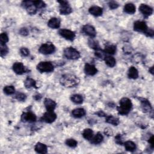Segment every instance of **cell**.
<instances>
[{"label":"cell","mask_w":154,"mask_h":154,"mask_svg":"<svg viewBox=\"0 0 154 154\" xmlns=\"http://www.w3.org/2000/svg\"><path fill=\"white\" fill-rule=\"evenodd\" d=\"M79 79L78 77L72 74H65L62 76L60 82L62 86L65 87H74L79 83Z\"/></svg>","instance_id":"6da1fadb"},{"label":"cell","mask_w":154,"mask_h":154,"mask_svg":"<svg viewBox=\"0 0 154 154\" xmlns=\"http://www.w3.org/2000/svg\"><path fill=\"white\" fill-rule=\"evenodd\" d=\"M120 105L117 107V110L119 114L126 115L131 111L133 104L131 101L127 98H123L119 102Z\"/></svg>","instance_id":"7a4b0ae2"},{"label":"cell","mask_w":154,"mask_h":154,"mask_svg":"<svg viewBox=\"0 0 154 154\" xmlns=\"http://www.w3.org/2000/svg\"><path fill=\"white\" fill-rule=\"evenodd\" d=\"M64 56L69 59V60H77L80 57V53L76 49L72 48V47H68L64 50L63 51Z\"/></svg>","instance_id":"3957f363"},{"label":"cell","mask_w":154,"mask_h":154,"mask_svg":"<svg viewBox=\"0 0 154 154\" xmlns=\"http://www.w3.org/2000/svg\"><path fill=\"white\" fill-rule=\"evenodd\" d=\"M37 69L40 73L51 72L54 71V67L50 62H41L37 65Z\"/></svg>","instance_id":"277c9868"},{"label":"cell","mask_w":154,"mask_h":154,"mask_svg":"<svg viewBox=\"0 0 154 154\" xmlns=\"http://www.w3.org/2000/svg\"><path fill=\"white\" fill-rule=\"evenodd\" d=\"M55 51V47L51 42H47L42 44L39 49L40 53L43 55H49L54 53Z\"/></svg>","instance_id":"5b68a950"},{"label":"cell","mask_w":154,"mask_h":154,"mask_svg":"<svg viewBox=\"0 0 154 154\" xmlns=\"http://www.w3.org/2000/svg\"><path fill=\"white\" fill-rule=\"evenodd\" d=\"M60 4V13L63 15H69L72 12V9L69 5V3L66 1H57Z\"/></svg>","instance_id":"8992f818"},{"label":"cell","mask_w":154,"mask_h":154,"mask_svg":"<svg viewBox=\"0 0 154 154\" xmlns=\"http://www.w3.org/2000/svg\"><path fill=\"white\" fill-rule=\"evenodd\" d=\"M148 29L149 28L148 27L146 23L144 21H137L134 23V30L136 31L143 33L144 34H146Z\"/></svg>","instance_id":"52a82bcc"},{"label":"cell","mask_w":154,"mask_h":154,"mask_svg":"<svg viewBox=\"0 0 154 154\" xmlns=\"http://www.w3.org/2000/svg\"><path fill=\"white\" fill-rule=\"evenodd\" d=\"M58 33L62 37L70 41H73L75 38V33L67 29H61L59 30Z\"/></svg>","instance_id":"ba28073f"},{"label":"cell","mask_w":154,"mask_h":154,"mask_svg":"<svg viewBox=\"0 0 154 154\" xmlns=\"http://www.w3.org/2000/svg\"><path fill=\"white\" fill-rule=\"evenodd\" d=\"M56 119L57 115L53 111H47L42 117V120L47 123H51L54 122Z\"/></svg>","instance_id":"9c48e42d"},{"label":"cell","mask_w":154,"mask_h":154,"mask_svg":"<svg viewBox=\"0 0 154 154\" xmlns=\"http://www.w3.org/2000/svg\"><path fill=\"white\" fill-rule=\"evenodd\" d=\"M13 70L15 74L18 75H22L28 72V70L21 62H16L13 65Z\"/></svg>","instance_id":"30bf717a"},{"label":"cell","mask_w":154,"mask_h":154,"mask_svg":"<svg viewBox=\"0 0 154 154\" xmlns=\"http://www.w3.org/2000/svg\"><path fill=\"white\" fill-rule=\"evenodd\" d=\"M37 117L31 112L23 113L21 116V121L23 122L33 123L36 121Z\"/></svg>","instance_id":"8fae6325"},{"label":"cell","mask_w":154,"mask_h":154,"mask_svg":"<svg viewBox=\"0 0 154 154\" xmlns=\"http://www.w3.org/2000/svg\"><path fill=\"white\" fill-rule=\"evenodd\" d=\"M139 11L145 17L148 18L153 13V9L151 7L145 4H141L139 7Z\"/></svg>","instance_id":"7c38bea8"},{"label":"cell","mask_w":154,"mask_h":154,"mask_svg":"<svg viewBox=\"0 0 154 154\" xmlns=\"http://www.w3.org/2000/svg\"><path fill=\"white\" fill-rule=\"evenodd\" d=\"M82 32L85 33L86 35H89L90 38H93L97 35V31L94 28L89 24H86L82 27Z\"/></svg>","instance_id":"4fadbf2b"},{"label":"cell","mask_w":154,"mask_h":154,"mask_svg":"<svg viewBox=\"0 0 154 154\" xmlns=\"http://www.w3.org/2000/svg\"><path fill=\"white\" fill-rule=\"evenodd\" d=\"M84 72L87 75L93 76L97 74L98 72V69L93 65L86 63L84 66Z\"/></svg>","instance_id":"5bb4252c"},{"label":"cell","mask_w":154,"mask_h":154,"mask_svg":"<svg viewBox=\"0 0 154 154\" xmlns=\"http://www.w3.org/2000/svg\"><path fill=\"white\" fill-rule=\"evenodd\" d=\"M44 104L47 111H54L57 105L55 102L50 98H46L45 99Z\"/></svg>","instance_id":"9a60e30c"},{"label":"cell","mask_w":154,"mask_h":154,"mask_svg":"<svg viewBox=\"0 0 154 154\" xmlns=\"http://www.w3.org/2000/svg\"><path fill=\"white\" fill-rule=\"evenodd\" d=\"M89 13L94 16H100L103 13V9L102 8L99 7V6H92L89 9Z\"/></svg>","instance_id":"2e32d148"},{"label":"cell","mask_w":154,"mask_h":154,"mask_svg":"<svg viewBox=\"0 0 154 154\" xmlns=\"http://www.w3.org/2000/svg\"><path fill=\"white\" fill-rule=\"evenodd\" d=\"M48 26L53 29H57L60 27V20L57 18H53L48 22Z\"/></svg>","instance_id":"e0dca14e"},{"label":"cell","mask_w":154,"mask_h":154,"mask_svg":"<svg viewBox=\"0 0 154 154\" xmlns=\"http://www.w3.org/2000/svg\"><path fill=\"white\" fill-rule=\"evenodd\" d=\"M34 149L35 151L38 153L45 154L48 152V148H47V146L45 144L40 143V142H39V143L35 145Z\"/></svg>","instance_id":"ac0fdd59"},{"label":"cell","mask_w":154,"mask_h":154,"mask_svg":"<svg viewBox=\"0 0 154 154\" xmlns=\"http://www.w3.org/2000/svg\"><path fill=\"white\" fill-rule=\"evenodd\" d=\"M128 77L129 78L136 79L138 77V72L137 69L133 66L129 67L128 72Z\"/></svg>","instance_id":"d6986e66"},{"label":"cell","mask_w":154,"mask_h":154,"mask_svg":"<svg viewBox=\"0 0 154 154\" xmlns=\"http://www.w3.org/2000/svg\"><path fill=\"white\" fill-rule=\"evenodd\" d=\"M140 101L141 102V107L144 111L148 112L152 110V106L150 102L147 99L144 98H140Z\"/></svg>","instance_id":"ffe728a7"},{"label":"cell","mask_w":154,"mask_h":154,"mask_svg":"<svg viewBox=\"0 0 154 154\" xmlns=\"http://www.w3.org/2000/svg\"><path fill=\"white\" fill-rule=\"evenodd\" d=\"M86 114V110L81 108L74 109L72 111V115L73 116V117L75 118H81L82 117L84 116Z\"/></svg>","instance_id":"44dd1931"},{"label":"cell","mask_w":154,"mask_h":154,"mask_svg":"<svg viewBox=\"0 0 154 154\" xmlns=\"http://www.w3.org/2000/svg\"><path fill=\"white\" fill-rule=\"evenodd\" d=\"M136 10V7L133 3H128L124 7V11L125 13L129 15H133L135 13Z\"/></svg>","instance_id":"7402d4cb"},{"label":"cell","mask_w":154,"mask_h":154,"mask_svg":"<svg viewBox=\"0 0 154 154\" xmlns=\"http://www.w3.org/2000/svg\"><path fill=\"white\" fill-rule=\"evenodd\" d=\"M106 121L105 122L111 124L114 126H117L119 124V120L118 118L114 117L112 115H110V116H106Z\"/></svg>","instance_id":"603a6c76"},{"label":"cell","mask_w":154,"mask_h":154,"mask_svg":"<svg viewBox=\"0 0 154 154\" xmlns=\"http://www.w3.org/2000/svg\"><path fill=\"white\" fill-rule=\"evenodd\" d=\"M24 85L27 89H31L32 87H34L37 89L36 86V82L33 78H31L30 77L27 78V79L24 81Z\"/></svg>","instance_id":"cb8c5ba5"},{"label":"cell","mask_w":154,"mask_h":154,"mask_svg":"<svg viewBox=\"0 0 154 154\" xmlns=\"http://www.w3.org/2000/svg\"><path fill=\"white\" fill-rule=\"evenodd\" d=\"M104 60H105V64L110 67H113L116 65V61L115 60V58L111 55L105 57Z\"/></svg>","instance_id":"d4e9b609"},{"label":"cell","mask_w":154,"mask_h":154,"mask_svg":"<svg viewBox=\"0 0 154 154\" xmlns=\"http://www.w3.org/2000/svg\"><path fill=\"white\" fill-rule=\"evenodd\" d=\"M125 149L129 152H134L136 149V145L131 141H127L124 143Z\"/></svg>","instance_id":"484cf974"},{"label":"cell","mask_w":154,"mask_h":154,"mask_svg":"<svg viewBox=\"0 0 154 154\" xmlns=\"http://www.w3.org/2000/svg\"><path fill=\"white\" fill-rule=\"evenodd\" d=\"M103 140H104V137L102 135V134L100 133H98L94 137H93V138H92L91 143L94 145H98L101 143L103 141Z\"/></svg>","instance_id":"4316f807"},{"label":"cell","mask_w":154,"mask_h":154,"mask_svg":"<svg viewBox=\"0 0 154 154\" xmlns=\"http://www.w3.org/2000/svg\"><path fill=\"white\" fill-rule=\"evenodd\" d=\"M82 136L87 140H91L93 137V132L92 130L90 128H87L84 130V131L82 132Z\"/></svg>","instance_id":"83f0119b"},{"label":"cell","mask_w":154,"mask_h":154,"mask_svg":"<svg viewBox=\"0 0 154 154\" xmlns=\"http://www.w3.org/2000/svg\"><path fill=\"white\" fill-rule=\"evenodd\" d=\"M104 53L113 55L116 52V46L113 45H109L105 47V49L103 51Z\"/></svg>","instance_id":"f1b7e54d"},{"label":"cell","mask_w":154,"mask_h":154,"mask_svg":"<svg viewBox=\"0 0 154 154\" xmlns=\"http://www.w3.org/2000/svg\"><path fill=\"white\" fill-rule=\"evenodd\" d=\"M70 99L73 102L77 104H81L83 102V98L80 94H73L72 96H71Z\"/></svg>","instance_id":"f546056e"},{"label":"cell","mask_w":154,"mask_h":154,"mask_svg":"<svg viewBox=\"0 0 154 154\" xmlns=\"http://www.w3.org/2000/svg\"><path fill=\"white\" fill-rule=\"evenodd\" d=\"M88 44L91 48H92L94 50H96V51L101 50H100V46H99L98 42L95 40H94L93 39H89V42H88Z\"/></svg>","instance_id":"4dcf8cb0"},{"label":"cell","mask_w":154,"mask_h":154,"mask_svg":"<svg viewBox=\"0 0 154 154\" xmlns=\"http://www.w3.org/2000/svg\"><path fill=\"white\" fill-rule=\"evenodd\" d=\"M3 91L5 94L7 95H10V94H13L15 93V89L13 86H7L4 87Z\"/></svg>","instance_id":"1f68e13d"},{"label":"cell","mask_w":154,"mask_h":154,"mask_svg":"<svg viewBox=\"0 0 154 154\" xmlns=\"http://www.w3.org/2000/svg\"><path fill=\"white\" fill-rule=\"evenodd\" d=\"M66 145L67 146H68L70 148H74L75 147L77 146V145H78V142L73 139V138H69V139H67L66 140Z\"/></svg>","instance_id":"d6a6232c"},{"label":"cell","mask_w":154,"mask_h":154,"mask_svg":"<svg viewBox=\"0 0 154 154\" xmlns=\"http://www.w3.org/2000/svg\"><path fill=\"white\" fill-rule=\"evenodd\" d=\"M26 9H27V13H28L29 15H35V13H37L38 8L33 4V3H32L31 5H30V6L28 7H27Z\"/></svg>","instance_id":"836d02e7"},{"label":"cell","mask_w":154,"mask_h":154,"mask_svg":"<svg viewBox=\"0 0 154 154\" xmlns=\"http://www.w3.org/2000/svg\"><path fill=\"white\" fill-rule=\"evenodd\" d=\"M8 53H9V48L6 45V44L4 45L1 44V47H0V53H1V56L4 57Z\"/></svg>","instance_id":"e575fe53"},{"label":"cell","mask_w":154,"mask_h":154,"mask_svg":"<svg viewBox=\"0 0 154 154\" xmlns=\"http://www.w3.org/2000/svg\"><path fill=\"white\" fill-rule=\"evenodd\" d=\"M9 42V37L6 33H2L0 35V43L4 45Z\"/></svg>","instance_id":"d590c367"},{"label":"cell","mask_w":154,"mask_h":154,"mask_svg":"<svg viewBox=\"0 0 154 154\" xmlns=\"http://www.w3.org/2000/svg\"><path fill=\"white\" fill-rule=\"evenodd\" d=\"M15 98L19 101H26L27 97L24 93H18L16 94L15 96Z\"/></svg>","instance_id":"8d00e7d4"},{"label":"cell","mask_w":154,"mask_h":154,"mask_svg":"<svg viewBox=\"0 0 154 154\" xmlns=\"http://www.w3.org/2000/svg\"><path fill=\"white\" fill-rule=\"evenodd\" d=\"M33 4L38 9H42L46 7V4L42 1H33Z\"/></svg>","instance_id":"74e56055"},{"label":"cell","mask_w":154,"mask_h":154,"mask_svg":"<svg viewBox=\"0 0 154 154\" xmlns=\"http://www.w3.org/2000/svg\"><path fill=\"white\" fill-rule=\"evenodd\" d=\"M20 53L23 57H27L30 54V51L27 48H22L20 50Z\"/></svg>","instance_id":"f35d334b"},{"label":"cell","mask_w":154,"mask_h":154,"mask_svg":"<svg viewBox=\"0 0 154 154\" xmlns=\"http://www.w3.org/2000/svg\"><path fill=\"white\" fill-rule=\"evenodd\" d=\"M115 141L116 142V143L118 145H123V138L121 134H117L116 137H115Z\"/></svg>","instance_id":"ab89813d"},{"label":"cell","mask_w":154,"mask_h":154,"mask_svg":"<svg viewBox=\"0 0 154 154\" xmlns=\"http://www.w3.org/2000/svg\"><path fill=\"white\" fill-rule=\"evenodd\" d=\"M109 6L111 9H116L119 7V4H118L116 1H110L109 3Z\"/></svg>","instance_id":"60d3db41"},{"label":"cell","mask_w":154,"mask_h":154,"mask_svg":"<svg viewBox=\"0 0 154 154\" xmlns=\"http://www.w3.org/2000/svg\"><path fill=\"white\" fill-rule=\"evenodd\" d=\"M95 55L97 57H98L99 58H102V59H104L105 58V55H104V51H100V50L99 51H97L96 53H95Z\"/></svg>","instance_id":"b9f144b4"},{"label":"cell","mask_w":154,"mask_h":154,"mask_svg":"<svg viewBox=\"0 0 154 154\" xmlns=\"http://www.w3.org/2000/svg\"><path fill=\"white\" fill-rule=\"evenodd\" d=\"M19 33L22 35H28V30L26 28H22L21 29Z\"/></svg>","instance_id":"7bdbcfd3"},{"label":"cell","mask_w":154,"mask_h":154,"mask_svg":"<svg viewBox=\"0 0 154 154\" xmlns=\"http://www.w3.org/2000/svg\"><path fill=\"white\" fill-rule=\"evenodd\" d=\"M105 134L107 136H112L113 132H112L111 129L106 128V129H105Z\"/></svg>","instance_id":"ee69618b"},{"label":"cell","mask_w":154,"mask_h":154,"mask_svg":"<svg viewBox=\"0 0 154 154\" xmlns=\"http://www.w3.org/2000/svg\"><path fill=\"white\" fill-rule=\"evenodd\" d=\"M148 142L150 144V146H151L152 148L153 149V147H154V138H153V136H152L149 139Z\"/></svg>","instance_id":"f6af8a7d"},{"label":"cell","mask_w":154,"mask_h":154,"mask_svg":"<svg viewBox=\"0 0 154 154\" xmlns=\"http://www.w3.org/2000/svg\"><path fill=\"white\" fill-rule=\"evenodd\" d=\"M96 114L99 117H104V116H106V115H105V114L102 111H99L97 112Z\"/></svg>","instance_id":"bcb514c9"},{"label":"cell","mask_w":154,"mask_h":154,"mask_svg":"<svg viewBox=\"0 0 154 154\" xmlns=\"http://www.w3.org/2000/svg\"><path fill=\"white\" fill-rule=\"evenodd\" d=\"M149 72L151 73L152 75L153 74V67H151L150 69H149Z\"/></svg>","instance_id":"7dc6e473"}]
</instances>
